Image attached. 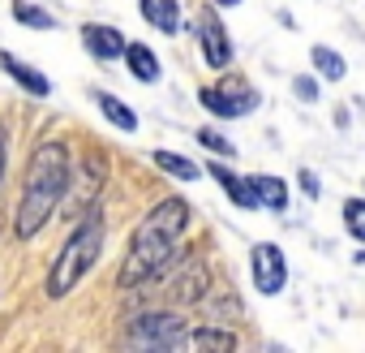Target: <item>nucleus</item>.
I'll use <instances>...</instances> for the list:
<instances>
[{
	"label": "nucleus",
	"mask_w": 365,
	"mask_h": 353,
	"mask_svg": "<svg viewBox=\"0 0 365 353\" xmlns=\"http://www.w3.org/2000/svg\"><path fill=\"white\" fill-rule=\"evenodd\" d=\"M190 229V207L185 199H163L159 207H150L142 216V224L133 229V242H129V254L120 263V289H138L142 280H155L172 250H176V237Z\"/></svg>",
	"instance_id": "obj_1"
},
{
	"label": "nucleus",
	"mask_w": 365,
	"mask_h": 353,
	"mask_svg": "<svg viewBox=\"0 0 365 353\" xmlns=\"http://www.w3.org/2000/svg\"><path fill=\"white\" fill-rule=\"evenodd\" d=\"M65 186H69V155H65V146H61V142L35 146V155H31V164H26L18 216H14V233H18L22 242L35 237V233L52 220L56 203L65 199Z\"/></svg>",
	"instance_id": "obj_2"
},
{
	"label": "nucleus",
	"mask_w": 365,
	"mask_h": 353,
	"mask_svg": "<svg viewBox=\"0 0 365 353\" xmlns=\"http://www.w3.org/2000/svg\"><path fill=\"white\" fill-rule=\"evenodd\" d=\"M99 250H103V216L91 212V216L69 233V242L56 250V263H52V272H48V297L73 293V284L95 267Z\"/></svg>",
	"instance_id": "obj_3"
},
{
	"label": "nucleus",
	"mask_w": 365,
	"mask_h": 353,
	"mask_svg": "<svg viewBox=\"0 0 365 353\" xmlns=\"http://www.w3.org/2000/svg\"><path fill=\"white\" fill-rule=\"evenodd\" d=\"M129 340L133 344H180L185 340V319L172 314V310H150V314H138L129 323Z\"/></svg>",
	"instance_id": "obj_4"
},
{
	"label": "nucleus",
	"mask_w": 365,
	"mask_h": 353,
	"mask_svg": "<svg viewBox=\"0 0 365 353\" xmlns=\"http://www.w3.org/2000/svg\"><path fill=\"white\" fill-rule=\"evenodd\" d=\"M250 263H254V284H258V293L275 297V293L288 284V263H284V254H279L275 242H258Z\"/></svg>",
	"instance_id": "obj_5"
},
{
	"label": "nucleus",
	"mask_w": 365,
	"mask_h": 353,
	"mask_svg": "<svg viewBox=\"0 0 365 353\" xmlns=\"http://www.w3.org/2000/svg\"><path fill=\"white\" fill-rule=\"evenodd\" d=\"M202 108L224 116V121H237V116L258 108V91H250V86H232V91L228 86H207L202 91Z\"/></svg>",
	"instance_id": "obj_6"
},
{
	"label": "nucleus",
	"mask_w": 365,
	"mask_h": 353,
	"mask_svg": "<svg viewBox=\"0 0 365 353\" xmlns=\"http://www.w3.org/2000/svg\"><path fill=\"white\" fill-rule=\"evenodd\" d=\"M82 39H86V52L99 56V61H116V56H125V48H129V39H125L116 26H99V22H86V26H82Z\"/></svg>",
	"instance_id": "obj_7"
},
{
	"label": "nucleus",
	"mask_w": 365,
	"mask_h": 353,
	"mask_svg": "<svg viewBox=\"0 0 365 353\" xmlns=\"http://www.w3.org/2000/svg\"><path fill=\"white\" fill-rule=\"evenodd\" d=\"M198 35H202L207 65H211V69H224V65L232 61V44H228V31L220 26V18H215V14H202V22H198Z\"/></svg>",
	"instance_id": "obj_8"
},
{
	"label": "nucleus",
	"mask_w": 365,
	"mask_h": 353,
	"mask_svg": "<svg viewBox=\"0 0 365 353\" xmlns=\"http://www.w3.org/2000/svg\"><path fill=\"white\" fill-rule=\"evenodd\" d=\"M168 293H172V302H198L207 293V267L198 259L185 263L176 276H168Z\"/></svg>",
	"instance_id": "obj_9"
},
{
	"label": "nucleus",
	"mask_w": 365,
	"mask_h": 353,
	"mask_svg": "<svg viewBox=\"0 0 365 353\" xmlns=\"http://www.w3.org/2000/svg\"><path fill=\"white\" fill-rule=\"evenodd\" d=\"M0 69H5V74H9L22 91H31V95H39V99H43V95H52V82H48L35 65L18 61V56H9V52H0Z\"/></svg>",
	"instance_id": "obj_10"
},
{
	"label": "nucleus",
	"mask_w": 365,
	"mask_h": 353,
	"mask_svg": "<svg viewBox=\"0 0 365 353\" xmlns=\"http://www.w3.org/2000/svg\"><path fill=\"white\" fill-rule=\"evenodd\" d=\"M211 172H215V182L224 186V194L237 203V207H258V199H254V186H250V176H237L232 168H224V164H211Z\"/></svg>",
	"instance_id": "obj_11"
},
{
	"label": "nucleus",
	"mask_w": 365,
	"mask_h": 353,
	"mask_svg": "<svg viewBox=\"0 0 365 353\" xmlns=\"http://www.w3.org/2000/svg\"><path fill=\"white\" fill-rule=\"evenodd\" d=\"M142 18L150 26H159L163 35L180 31V5H176V0H142Z\"/></svg>",
	"instance_id": "obj_12"
},
{
	"label": "nucleus",
	"mask_w": 365,
	"mask_h": 353,
	"mask_svg": "<svg viewBox=\"0 0 365 353\" xmlns=\"http://www.w3.org/2000/svg\"><path fill=\"white\" fill-rule=\"evenodd\" d=\"M125 65H129V74H133L138 82H155V78H159V56H155L146 44H129V48H125Z\"/></svg>",
	"instance_id": "obj_13"
},
{
	"label": "nucleus",
	"mask_w": 365,
	"mask_h": 353,
	"mask_svg": "<svg viewBox=\"0 0 365 353\" xmlns=\"http://www.w3.org/2000/svg\"><path fill=\"white\" fill-rule=\"evenodd\" d=\"M250 186H254V199L271 212H284L288 207V186L279 182V176H250Z\"/></svg>",
	"instance_id": "obj_14"
},
{
	"label": "nucleus",
	"mask_w": 365,
	"mask_h": 353,
	"mask_svg": "<svg viewBox=\"0 0 365 353\" xmlns=\"http://www.w3.org/2000/svg\"><path fill=\"white\" fill-rule=\"evenodd\" d=\"M95 104L103 108V116H108L116 129H125V134H133V129H138V116H133V108H129V104H120L116 95H108V91H95Z\"/></svg>",
	"instance_id": "obj_15"
},
{
	"label": "nucleus",
	"mask_w": 365,
	"mask_h": 353,
	"mask_svg": "<svg viewBox=\"0 0 365 353\" xmlns=\"http://www.w3.org/2000/svg\"><path fill=\"white\" fill-rule=\"evenodd\" d=\"M155 164H159L163 172H172L176 182H198V176H202V168H198L194 159H180V155H172V151H155Z\"/></svg>",
	"instance_id": "obj_16"
},
{
	"label": "nucleus",
	"mask_w": 365,
	"mask_h": 353,
	"mask_svg": "<svg viewBox=\"0 0 365 353\" xmlns=\"http://www.w3.org/2000/svg\"><path fill=\"white\" fill-rule=\"evenodd\" d=\"M14 18H18L22 26H31V31H52V26H56V18H52L48 9L31 5V0H14Z\"/></svg>",
	"instance_id": "obj_17"
},
{
	"label": "nucleus",
	"mask_w": 365,
	"mask_h": 353,
	"mask_svg": "<svg viewBox=\"0 0 365 353\" xmlns=\"http://www.w3.org/2000/svg\"><path fill=\"white\" fill-rule=\"evenodd\" d=\"M309 56H314V65H318V69H322L331 82H339V78L348 74L344 56H339V52H331V48H322V44H318V48H309Z\"/></svg>",
	"instance_id": "obj_18"
},
{
	"label": "nucleus",
	"mask_w": 365,
	"mask_h": 353,
	"mask_svg": "<svg viewBox=\"0 0 365 353\" xmlns=\"http://www.w3.org/2000/svg\"><path fill=\"white\" fill-rule=\"evenodd\" d=\"M344 224L356 242H365V199H348L344 203Z\"/></svg>",
	"instance_id": "obj_19"
},
{
	"label": "nucleus",
	"mask_w": 365,
	"mask_h": 353,
	"mask_svg": "<svg viewBox=\"0 0 365 353\" xmlns=\"http://www.w3.org/2000/svg\"><path fill=\"white\" fill-rule=\"evenodd\" d=\"M194 349H232L237 340H232V332H190L185 336Z\"/></svg>",
	"instance_id": "obj_20"
},
{
	"label": "nucleus",
	"mask_w": 365,
	"mask_h": 353,
	"mask_svg": "<svg viewBox=\"0 0 365 353\" xmlns=\"http://www.w3.org/2000/svg\"><path fill=\"white\" fill-rule=\"evenodd\" d=\"M198 142H202V146H211L215 155H232V151H237V146H232L224 134H215V129H198Z\"/></svg>",
	"instance_id": "obj_21"
},
{
	"label": "nucleus",
	"mask_w": 365,
	"mask_h": 353,
	"mask_svg": "<svg viewBox=\"0 0 365 353\" xmlns=\"http://www.w3.org/2000/svg\"><path fill=\"white\" fill-rule=\"evenodd\" d=\"M297 95H301L305 104H314V99H318V86H314L309 78H297Z\"/></svg>",
	"instance_id": "obj_22"
},
{
	"label": "nucleus",
	"mask_w": 365,
	"mask_h": 353,
	"mask_svg": "<svg viewBox=\"0 0 365 353\" xmlns=\"http://www.w3.org/2000/svg\"><path fill=\"white\" fill-rule=\"evenodd\" d=\"M301 182H305V194L314 199V194H318V176H314V172H301Z\"/></svg>",
	"instance_id": "obj_23"
},
{
	"label": "nucleus",
	"mask_w": 365,
	"mask_h": 353,
	"mask_svg": "<svg viewBox=\"0 0 365 353\" xmlns=\"http://www.w3.org/2000/svg\"><path fill=\"white\" fill-rule=\"evenodd\" d=\"M5 146H9V138H5V129H0V182H5Z\"/></svg>",
	"instance_id": "obj_24"
},
{
	"label": "nucleus",
	"mask_w": 365,
	"mask_h": 353,
	"mask_svg": "<svg viewBox=\"0 0 365 353\" xmlns=\"http://www.w3.org/2000/svg\"><path fill=\"white\" fill-rule=\"evenodd\" d=\"M215 5H220V9H232V5H241V0H215Z\"/></svg>",
	"instance_id": "obj_25"
}]
</instances>
